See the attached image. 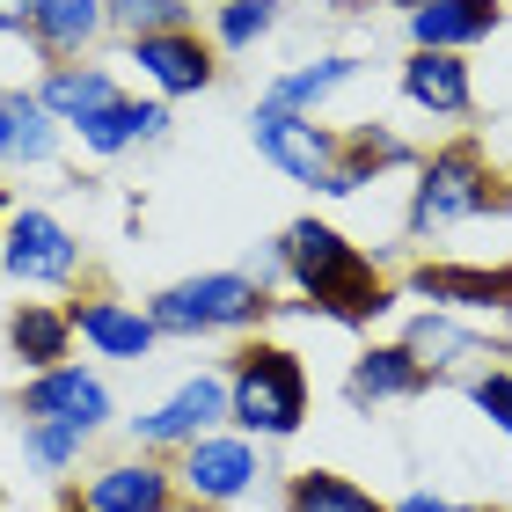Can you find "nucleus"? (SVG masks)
Instances as JSON below:
<instances>
[{
    "label": "nucleus",
    "mask_w": 512,
    "mask_h": 512,
    "mask_svg": "<svg viewBox=\"0 0 512 512\" xmlns=\"http://www.w3.org/2000/svg\"><path fill=\"white\" fill-rule=\"evenodd\" d=\"M110 30H118L125 44L191 30V0H110Z\"/></svg>",
    "instance_id": "cd10ccee"
},
{
    "label": "nucleus",
    "mask_w": 512,
    "mask_h": 512,
    "mask_svg": "<svg viewBox=\"0 0 512 512\" xmlns=\"http://www.w3.org/2000/svg\"><path fill=\"white\" fill-rule=\"evenodd\" d=\"M410 161H417V154H410L388 125H359V132L337 139V169H330V183H322V198H359L381 169H410Z\"/></svg>",
    "instance_id": "aec40b11"
},
{
    "label": "nucleus",
    "mask_w": 512,
    "mask_h": 512,
    "mask_svg": "<svg viewBox=\"0 0 512 512\" xmlns=\"http://www.w3.org/2000/svg\"><path fill=\"white\" fill-rule=\"evenodd\" d=\"M469 403L512 439V366H491V374H476V381H469Z\"/></svg>",
    "instance_id": "c85d7f7f"
},
{
    "label": "nucleus",
    "mask_w": 512,
    "mask_h": 512,
    "mask_svg": "<svg viewBox=\"0 0 512 512\" xmlns=\"http://www.w3.org/2000/svg\"><path fill=\"white\" fill-rule=\"evenodd\" d=\"M249 139L256 154L271 161V169H286L293 183H308V191H322L337 169V132L315 125V118H286V110H249Z\"/></svg>",
    "instance_id": "6e6552de"
},
{
    "label": "nucleus",
    "mask_w": 512,
    "mask_h": 512,
    "mask_svg": "<svg viewBox=\"0 0 512 512\" xmlns=\"http://www.w3.org/2000/svg\"><path fill=\"white\" fill-rule=\"evenodd\" d=\"M118 96H125L118 74H110V66H81V59H66V66H52V74L37 81V103L59 118V132H81L88 118H103Z\"/></svg>",
    "instance_id": "f3484780"
},
{
    "label": "nucleus",
    "mask_w": 512,
    "mask_h": 512,
    "mask_svg": "<svg viewBox=\"0 0 512 512\" xmlns=\"http://www.w3.org/2000/svg\"><path fill=\"white\" fill-rule=\"evenodd\" d=\"M176 498V469H161V461L132 454V461H110V469H96L81 483V512H161Z\"/></svg>",
    "instance_id": "4468645a"
},
{
    "label": "nucleus",
    "mask_w": 512,
    "mask_h": 512,
    "mask_svg": "<svg viewBox=\"0 0 512 512\" xmlns=\"http://www.w3.org/2000/svg\"><path fill=\"white\" fill-rule=\"evenodd\" d=\"M403 344H410V359L425 366L432 381H439V374H469V381H476V374H491V359H505L498 337H483V330H469L461 315H439V308L410 315Z\"/></svg>",
    "instance_id": "9b49d317"
},
{
    "label": "nucleus",
    "mask_w": 512,
    "mask_h": 512,
    "mask_svg": "<svg viewBox=\"0 0 512 512\" xmlns=\"http://www.w3.org/2000/svg\"><path fill=\"white\" fill-rule=\"evenodd\" d=\"M286 512H388L366 483L337 476V469H300L286 483Z\"/></svg>",
    "instance_id": "393cba45"
},
{
    "label": "nucleus",
    "mask_w": 512,
    "mask_h": 512,
    "mask_svg": "<svg viewBox=\"0 0 512 512\" xmlns=\"http://www.w3.org/2000/svg\"><path fill=\"white\" fill-rule=\"evenodd\" d=\"M30 30H37L44 52H52V66H66V59H81L88 44L110 30V0H37Z\"/></svg>",
    "instance_id": "b1692460"
},
{
    "label": "nucleus",
    "mask_w": 512,
    "mask_h": 512,
    "mask_svg": "<svg viewBox=\"0 0 512 512\" xmlns=\"http://www.w3.org/2000/svg\"><path fill=\"white\" fill-rule=\"evenodd\" d=\"M8 213H15V205H8V191H0V227H8Z\"/></svg>",
    "instance_id": "f704fd0d"
},
{
    "label": "nucleus",
    "mask_w": 512,
    "mask_h": 512,
    "mask_svg": "<svg viewBox=\"0 0 512 512\" xmlns=\"http://www.w3.org/2000/svg\"><path fill=\"white\" fill-rule=\"evenodd\" d=\"M278 249H286V278L308 293V315L344 322V330H366L374 315L395 308V286L374 271V256L344 235V227L308 213V220H293L286 235H278Z\"/></svg>",
    "instance_id": "f257e3e1"
},
{
    "label": "nucleus",
    "mask_w": 512,
    "mask_h": 512,
    "mask_svg": "<svg viewBox=\"0 0 512 512\" xmlns=\"http://www.w3.org/2000/svg\"><path fill=\"white\" fill-rule=\"evenodd\" d=\"M220 417H227V374H191L169 403H154V410H139L132 417V439L147 454L161 447H191V439L205 432H220Z\"/></svg>",
    "instance_id": "1a4fd4ad"
},
{
    "label": "nucleus",
    "mask_w": 512,
    "mask_h": 512,
    "mask_svg": "<svg viewBox=\"0 0 512 512\" xmlns=\"http://www.w3.org/2000/svg\"><path fill=\"white\" fill-rule=\"evenodd\" d=\"M132 66L161 88V103H176V96H205V88L220 81V59H213V44H205L198 30L139 37V44H132Z\"/></svg>",
    "instance_id": "f8f14e48"
},
{
    "label": "nucleus",
    "mask_w": 512,
    "mask_h": 512,
    "mask_svg": "<svg viewBox=\"0 0 512 512\" xmlns=\"http://www.w3.org/2000/svg\"><path fill=\"white\" fill-rule=\"evenodd\" d=\"M66 315H74V337L96 344L103 359H147L161 344L154 315L132 308V300H118V293H81V300H66Z\"/></svg>",
    "instance_id": "ddd939ff"
},
{
    "label": "nucleus",
    "mask_w": 512,
    "mask_h": 512,
    "mask_svg": "<svg viewBox=\"0 0 512 512\" xmlns=\"http://www.w3.org/2000/svg\"><path fill=\"white\" fill-rule=\"evenodd\" d=\"M22 417H52V425H81V432H103L110 425V388L103 374H88V366H52V374H30L15 395Z\"/></svg>",
    "instance_id": "9d476101"
},
{
    "label": "nucleus",
    "mask_w": 512,
    "mask_h": 512,
    "mask_svg": "<svg viewBox=\"0 0 512 512\" xmlns=\"http://www.w3.org/2000/svg\"><path fill=\"white\" fill-rule=\"evenodd\" d=\"M161 512H205V505H191V498H169V505H161Z\"/></svg>",
    "instance_id": "473e14b6"
},
{
    "label": "nucleus",
    "mask_w": 512,
    "mask_h": 512,
    "mask_svg": "<svg viewBox=\"0 0 512 512\" xmlns=\"http://www.w3.org/2000/svg\"><path fill=\"white\" fill-rule=\"evenodd\" d=\"M37 22V0H0V30H30Z\"/></svg>",
    "instance_id": "2f4dec72"
},
{
    "label": "nucleus",
    "mask_w": 512,
    "mask_h": 512,
    "mask_svg": "<svg viewBox=\"0 0 512 512\" xmlns=\"http://www.w3.org/2000/svg\"><path fill=\"white\" fill-rule=\"evenodd\" d=\"M242 278H256V286H278V278H286V249H278V242H256L249 249V264H242Z\"/></svg>",
    "instance_id": "c756f323"
},
{
    "label": "nucleus",
    "mask_w": 512,
    "mask_h": 512,
    "mask_svg": "<svg viewBox=\"0 0 512 512\" xmlns=\"http://www.w3.org/2000/svg\"><path fill=\"white\" fill-rule=\"evenodd\" d=\"M512 205V191L498 183L483 139H447L439 154L417 161V183H410V213H403V242H432L447 227H469L483 213Z\"/></svg>",
    "instance_id": "f03ea898"
},
{
    "label": "nucleus",
    "mask_w": 512,
    "mask_h": 512,
    "mask_svg": "<svg viewBox=\"0 0 512 512\" xmlns=\"http://www.w3.org/2000/svg\"><path fill=\"white\" fill-rule=\"evenodd\" d=\"M403 103L432 110V118H469L476 110V81L461 52H410L403 59Z\"/></svg>",
    "instance_id": "6ab92c4d"
},
{
    "label": "nucleus",
    "mask_w": 512,
    "mask_h": 512,
    "mask_svg": "<svg viewBox=\"0 0 512 512\" xmlns=\"http://www.w3.org/2000/svg\"><path fill=\"white\" fill-rule=\"evenodd\" d=\"M388 512H476V505H454V498H432V491H410V498H395Z\"/></svg>",
    "instance_id": "7c9ffc66"
},
{
    "label": "nucleus",
    "mask_w": 512,
    "mask_h": 512,
    "mask_svg": "<svg viewBox=\"0 0 512 512\" xmlns=\"http://www.w3.org/2000/svg\"><path fill=\"white\" fill-rule=\"evenodd\" d=\"M278 300L242 271H198V278H176L147 300L154 330L161 337H220V330H264V315Z\"/></svg>",
    "instance_id": "20e7f679"
},
{
    "label": "nucleus",
    "mask_w": 512,
    "mask_h": 512,
    "mask_svg": "<svg viewBox=\"0 0 512 512\" xmlns=\"http://www.w3.org/2000/svg\"><path fill=\"white\" fill-rule=\"evenodd\" d=\"M52 154H59V118L37 103V88H8V96H0V161L44 169Z\"/></svg>",
    "instance_id": "5701e85b"
},
{
    "label": "nucleus",
    "mask_w": 512,
    "mask_h": 512,
    "mask_svg": "<svg viewBox=\"0 0 512 512\" xmlns=\"http://www.w3.org/2000/svg\"><path fill=\"white\" fill-rule=\"evenodd\" d=\"M227 417L242 425V439H293L308 425V366L286 344H242L227 366Z\"/></svg>",
    "instance_id": "7ed1b4c3"
},
{
    "label": "nucleus",
    "mask_w": 512,
    "mask_h": 512,
    "mask_svg": "<svg viewBox=\"0 0 512 512\" xmlns=\"http://www.w3.org/2000/svg\"><path fill=\"white\" fill-rule=\"evenodd\" d=\"M505 30V0H432L410 15V52H469Z\"/></svg>",
    "instance_id": "2eb2a0df"
},
{
    "label": "nucleus",
    "mask_w": 512,
    "mask_h": 512,
    "mask_svg": "<svg viewBox=\"0 0 512 512\" xmlns=\"http://www.w3.org/2000/svg\"><path fill=\"white\" fill-rule=\"evenodd\" d=\"M0 512H8V498H0Z\"/></svg>",
    "instance_id": "c9c22d12"
},
{
    "label": "nucleus",
    "mask_w": 512,
    "mask_h": 512,
    "mask_svg": "<svg viewBox=\"0 0 512 512\" xmlns=\"http://www.w3.org/2000/svg\"><path fill=\"white\" fill-rule=\"evenodd\" d=\"M388 8H410V15H417V8H432V0H388Z\"/></svg>",
    "instance_id": "72a5a7b5"
},
{
    "label": "nucleus",
    "mask_w": 512,
    "mask_h": 512,
    "mask_svg": "<svg viewBox=\"0 0 512 512\" xmlns=\"http://www.w3.org/2000/svg\"><path fill=\"white\" fill-rule=\"evenodd\" d=\"M410 300H432L439 315H512V264H417L403 278Z\"/></svg>",
    "instance_id": "0eeeda50"
},
{
    "label": "nucleus",
    "mask_w": 512,
    "mask_h": 512,
    "mask_svg": "<svg viewBox=\"0 0 512 512\" xmlns=\"http://www.w3.org/2000/svg\"><path fill=\"white\" fill-rule=\"evenodd\" d=\"M256 476H264V469H256V439H242V432H205L176 461V498H191V505L213 512V505L249 498Z\"/></svg>",
    "instance_id": "423d86ee"
},
{
    "label": "nucleus",
    "mask_w": 512,
    "mask_h": 512,
    "mask_svg": "<svg viewBox=\"0 0 512 512\" xmlns=\"http://www.w3.org/2000/svg\"><path fill=\"white\" fill-rule=\"evenodd\" d=\"M88 439H96V432H81V425H52V417H22V461H30L37 476H66V469H81Z\"/></svg>",
    "instance_id": "a878e982"
},
{
    "label": "nucleus",
    "mask_w": 512,
    "mask_h": 512,
    "mask_svg": "<svg viewBox=\"0 0 512 512\" xmlns=\"http://www.w3.org/2000/svg\"><path fill=\"white\" fill-rule=\"evenodd\" d=\"M432 374L410 359V344H366L352 359V374H344V395H352V410H381V403H410V395H425Z\"/></svg>",
    "instance_id": "dca6fc26"
},
{
    "label": "nucleus",
    "mask_w": 512,
    "mask_h": 512,
    "mask_svg": "<svg viewBox=\"0 0 512 512\" xmlns=\"http://www.w3.org/2000/svg\"><path fill=\"white\" fill-rule=\"evenodd\" d=\"M169 103H139V96H118V103H110L103 110V118H88L74 139H81V147L88 154H96V161H118V154H132V147H161V139H169Z\"/></svg>",
    "instance_id": "a211bd4d"
},
{
    "label": "nucleus",
    "mask_w": 512,
    "mask_h": 512,
    "mask_svg": "<svg viewBox=\"0 0 512 512\" xmlns=\"http://www.w3.org/2000/svg\"><path fill=\"white\" fill-rule=\"evenodd\" d=\"M352 81H359V59H352V52H330V59H308V66H293V74L264 81L256 110H286V118H315V110L330 103L337 88H352Z\"/></svg>",
    "instance_id": "412c9836"
},
{
    "label": "nucleus",
    "mask_w": 512,
    "mask_h": 512,
    "mask_svg": "<svg viewBox=\"0 0 512 512\" xmlns=\"http://www.w3.org/2000/svg\"><path fill=\"white\" fill-rule=\"evenodd\" d=\"M278 30V0H220L213 8V44L220 52H256Z\"/></svg>",
    "instance_id": "bb28decb"
},
{
    "label": "nucleus",
    "mask_w": 512,
    "mask_h": 512,
    "mask_svg": "<svg viewBox=\"0 0 512 512\" xmlns=\"http://www.w3.org/2000/svg\"><path fill=\"white\" fill-rule=\"evenodd\" d=\"M81 264H88V249L59 213H44V205H15L8 213V227H0V271L8 278H22V286H66V278H81Z\"/></svg>",
    "instance_id": "39448f33"
},
{
    "label": "nucleus",
    "mask_w": 512,
    "mask_h": 512,
    "mask_svg": "<svg viewBox=\"0 0 512 512\" xmlns=\"http://www.w3.org/2000/svg\"><path fill=\"white\" fill-rule=\"evenodd\" d=\"M8 352L22 359V374H52V366L74 359V315L52 308V300H22L8 315Z\"/></svg>",
    "instance_id": "4be33fe9"
},
{
    "label": "nucleus",
    "mask_w": 512,
    "mask_h": 512,
    "mask_svg": "<svg viewBox=\"0 0 512 512\" xmlns=\"http://www.w3.org/2000/svg\"><path fill=\"white\" fill-rule=\"evenodd\" d=\"M0 96H8V88H0Z\"/></svg>",
    "instance_id": "e433bc0d"
}]
</instances>
